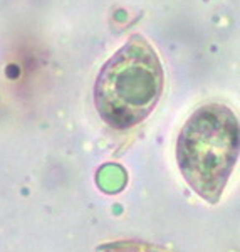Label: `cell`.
Masks as SVG:
<instances>
[{
    "instance_id": "6da1fadb",
    "label": "cell",
    "mask_w": 240,
    "mask_h": 252,
    "mask_svg": "<svg viewBox=\"0 0 240 252\" xmlns=\"http://www.w3.org/2000/svg\"><path fill=\"white\" fill-rule=\"evenodd\" d=\"M165 72L156 51L135 34L108 59L94 84L97 115L115 129H129L153 113L163 94Z\"/></svg>"
},
{
    "instance_id": "7a4b0ae2",
    "label": "cell",
    "mask_w": 240,
    "mask_h": 252,
    "mask_svg": "<svg viewBox=\"0 0 240 252\" xmlns=\"http://www.w3.org/2000/svg\"><path fill=\"white\" fill-rule=\"evenodd\" d=\"M239 158V120L230 108L210 103L183 125L177 140L178 168L190 189L218 204Z\"/></svg>"
}]
</instances>
